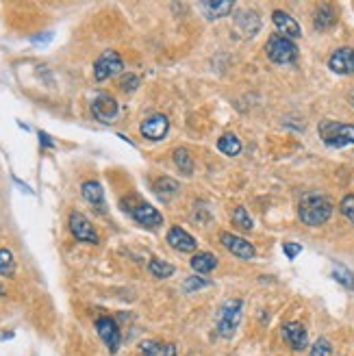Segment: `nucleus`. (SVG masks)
I'll list each match as a JSON object with an SVG mask.
<instances>
[{
	"label": "nucleus",
	"mask_w": 354,
	"mask_h": 356,
	"mask_svg": "<svg viewBox=\"0 0 354 356\" xmlns=\"http://www.w3.org/2000/svg\"><path fill=\"white\" fill-rule=\"evenodd\" d=\"M335 20H337V13H335V9L330 5H322L320 9L315 11V26L320 31H326L335 24Z\"/></svg>",
	"instance_id": "obj_21"
},
{
	"label": "nucleus",
	"mask_w": 354,
	"mask_h": 356,
	"mask_svg": "<svg viewBox=\"0 0 354 356\" xmlns=\"http://www.w3.org/2000/svg\"><path fill=\"white\" fill-rule=\"evenodd\" d=\"M272 20H274V26L278 31V35H282V38L287 40H298L300 35H303V31H300V24L293 20V17L287 13V11H274L272 13Z\"/></svg>",
	"instance_id": "obj_14"
},
{
	"label": "nucleus",
	"mask_w": 354,
	"mask_h": 356,
	"mask_svg": "<svg viewBox=\"0 0 354 356\" xmlns=\"http://www.w3.org/2000/svg\"><path fill=\"white\" fill-rule=\"evenodd\" d=\"M52 40V33H48V35H38V38H31V42H35V44H46V42H50Z\"/></svg>",
	"instance_id": "obj_34"
},
{
	"label": "nucleus",
	"mask_w": 354,
	"mask_h": 356,
	"mask_svg": "<svg viewBox=\"0 0 354 356\" xmlns=\"http://www.w3.org/2000/svg\"><path fill=\"white\" fill-rule=\"evenodd\" d=\"M38 135H40V144H42V146H46V148H55V141H52V137H50L48 133L40 131Z\"/></svg>",
	"instance_id": "obj_33"
},
{
	"label": "nucleus",
	"mask_w": 354,
	"mask_h": 356,
	"mask_svg": "<svg viewBox=\"0 0 354 356\" xmlns=\"http://www.w3.org/2000/svg\"><path fill=\"white\" fill-rule=\"evenodd\" d=\"M13 272H15V257L11 250L3 248L0 250V276H13Z\"/></svg>",
	"instance_id": "obj_26"
},
{
	"label": "nucleus",
	"mask_w": 354,
	"mask_h": 356,
	"mask_svg": "<svg viewBox=\"0 0 354 356\" xmlns=\"http://www.w3.org/2000/svg\"><path fill=\"white\" fill-rule=\"evenodd\" d=\"M204 287H211V280H207L204 276H189V278L183 282V289H185L187 293L202 291Z\"/></svg>",
	"instance_id": "obj_28"
},
{
	"label": "nucleus",
	"mask_w": 354,
	"mask_h": 356,
	"mask_svg": "<svg viewBox=\"0 0 354 356\" xmlns=\"http://www.w3.org/2000/svg\"><path fill=\"white\" fill-rule=\"evenodd\" d=\"M96 332L100 334V339L104 341V346L109 348L111 354H115L120 350L122 343V334H120V326L113 317H98L96 319Z\"/></svg>",
	"instance_id": "obj_7"
},
{
	"label": "nucleus",
	"mask_w": 354,
	"mask_h": 356,
	"mask_svg": "<svg viewBox=\"0 0 354 356\" xmlns=\"http://www.w3.org/2000/svg\"><path fill=\"white\" fill-rule=\"evenodd\" d=\"M241 313H243V300H228L222 305L220 313H218V334L224 337V339H231V337L237 332L239 322H241Z\"/></svg>",
	"instance_id": "obj_3"
},
{
	"label": "nucleus",
	"mask_w": 354,
	"mask_h": 356,
	"mask_svg": "<svg viewBox=\"0 0 354 356\" xmlns=\"http://www.w3.org/2000/svg\"><path fill=\"white\" fill-rule=\"evenodd\" d=\"M309 356H332V348H330V341L328 339H324V337H320L315 343H313V348H311V354Z\"/></svg>",
	"instance_id": "obj_29"
},
{
	"label": "nucleus",
	"mask_w": 354,
	"mask_h": 356,
	"mask_svg": "<svg viewBox=\"0 0 354 356\" xmlns=\"http://www.w3.org/2000/svg\"><path fill=\"white\" fill-rule=\"evenodd\" d=\"M218 265H220V261H218V257L214 252H198L196 257H191V270L196 272L198 276L214 272Z\"/></svg>",
	"instance_id": "obj_18"
},
{
	"label": "nucleus",
	"mask_w": 354,
	"mask_h": 356,
	"mask_svg": "<svg viewBox=\"0 0 354 356\" xmlns=\"http://www.w3.org/2000/svg\"><path fill=\"white\" fill-rule=\"evenodd\" d=\"M3 296H5V289H3V287H0V298H3Z\"/></svg>",
	"instance_id": "obj_36"
},
{
	"label": "nucleus",
	"mask_w": 354,
	"mask_h": 356,
	"mask_svg": "<svg viewBox=\"0 0 354 356\" xmlns=\"http://www.w3.org/2000/svg\"><path fill=\"white\" fill-rule=\"evenodd\" d=\"M118 111H120L118 100L111 94H98L92 100V113L102 124H111L118 118Z\"/></svg>",
	"instance_id": "obj_9"
},
{
	"label": "nucleus",
	"mask_w": 354,
	"mask_h": 356,
	"mask_svg": "<svg viewBox=\"0 0 354 356\" xmlns=\"http://www.w3.org/2000/svg\"><path fill=\"white\" fill-rule=\"evenodd\" d=\"M265 55L270 57V61L278 63V65H289L298 59V48L293 44V40L282 38V35H272L265 44Z\"/></svg>",
	"instance_id": "obj_4"
},
{
	"label": "nucleus",
	"mask_w": 354,
	"mask_h": 356,
	"mask_svg": "<svg viewBox=\"0 0 354 356\" xmlns=\"http://www.w3.org/2000/svg\"><path fill=\"white\" fill-rule=\"evenodd\" d=\"M233 224L239 226L241 230H252V228H255L252 218L248 216V211H246L243 207H237V209L233 211Z\"/></svg>",
	"instance_id": "obj_27"
},
{
	"label": "nucleus",
	"mask_w": 354,
	"mask_h": 356,
	"mask_svg": "<svg viewBox=\"0 0 354 356\" xmlns=\"http://www.w3.org/2000/svg\"><path fill=\"white\" fill-rule=\"evenodd\" d=\"M341 213L354 224V193H348L346 198L341 200Z\"/></svg>",
	"instance_id": "obj_31"
},
{
	"label": "nucleus",
	"mask_w": 354,
	"mask_h": 356,
	"mask_svg": "<svg viewBox=\"0 0 354 356\" xmlns=\"http://www.w3.org/2000/svg\"><path fill=\"white\" fill-rule=\"evenodd\" d=\"M148 272L154 276V278H170V276H174L176 274V267L172 265V263H168V261H163V259H150V263H148Z\"/></svg>",
	"instance_id": "obj_20"
},
{
	"label": "nucleus",
	"mask_w": 354,
	"mask_h": 356,
	"mask_svg": "<svg viewBox=\"0 0 354 356\" xmlns=\"http://www.w3.org/2000/svg\"><path fill=\"white\" fill-rule=\"evenodd\" d=\"M137 356H176V346L159 339H150L139 346Z\"/></svg>",
	"instance_id": "obj_17"
},
{
	"label": "nucleus",
	"mask_w": 354,
	"mask_h": 356,
	"mask_svg": "<svg viewBox=\"0 0 354 356\" xmlns=\"http://www.w3.org/2000/svg\"><path fill=\"white\" fill-rule=\"evenodd\" d=\"M81 193H83V198L90 202L96 211L104 213V189H102V185L98 181H87V183H83Z\"/></svg>",
	"instance_id": "obj_16"
},
{
	"label": "nucleus",
	"mask_w": 354,
	"mask_h": 356,
	"mask_svg": "<svg viewBox=\"0 0 354 356\" xmlns=\"http://www.w3.org/2000/svg\"><path fill=\"white\" fill-rule=\"evenodd\" d=\"M129 213H131V218L137 222V224H141L144 228H159L163 224V216L159 213L152 204H148V202H137L135 207H131L129 209Z\"/></svg>",
	"instance_id": "obj_11"
},
{
	"label": "nucleus",
	"mask_w": 354,
	"mask_h": 356,
	"mask_svg": "<svg viewBox=\"0 0 354 356\" xmlns=\"http://www.w3.org/2000/svg\"><path fill=\"white\" fill-rule=\"evenodd\" d=\"M235 3H231V0H222V3H200V9L204 13L207 20H218V17H224L233 11Z\"/></svg>",
	"instance_id": "obj_19"
},
{
	"label": "nucleus",
	"mask_w": 354,
	"mask_h": 356,
	"mask_svg": "<svg viewBox=\"0 0 354 356\" xmlns=\"http://www.w3.org/2000/svg\"><path fill=\"white\" fill-rule=\"evenodd\" d=\"M317 131H320V137L328 148H346L354 144V124L322 120Z\"/></svg>",
	"instance_id": "obj_2"
},
{
	"label": "nucleus",
	"mask_w": 354,
	"mask_h": 356,
	"mask_svg": "<svg viewBox=\"0 0 354 356\" xmlns=\"http://www.w3.org/2000/svg\"><path fill=\"white\" fill-rule=\"evenodd\" d=\"M332 278L337 280L341 287H346L348 291H354V274L344 265H335L332 267Z\"/></svg>",
	"instance_id": "obj_24"
},
{
	"label": "nucleus",
	"mask_w": 354,
	"mask_h": 356,
	"mask_svg": "<svg viewBox=\"0 0 354 356\" xmlns=\"http://www.w3.org/2000/svg\"><path fill=\"white\" fill-rule=\"evenodd\" d=\"M298 216L307 226H322L332 216V202L324 193H307L298 204Z\"/></svg>",
	"instance_id": "obj_1"
},
{
	"label": "nucleus",
	"mask_w": 354,
	"mask_h": 356,
	"mask_svg": "<svg viewBox=\"0 0 354 356\" xmlns=\"http://www.w3.org/2000/svg\"><path fill=\"white\" fill-rule=\"evenodd\" d=\"M282 250H285V254L289 259H296L300 252H303V245H300V243H285V245H282Z\"/></svg>",
	"instance_id": "obj_32"
},
{
	"label": "nucleus",
	"mask_w": 354,
	"mask_h": 356,
	"mask_svg": "<svg viewBox=\"0 0 354 356\" xmlns=\"http://www.w3.org/2000/svg\"><path fill=\"white\" fill-rule=\"evenodd\" d=\"M168 243L179 252H193L196 250V239H193L181 226H172L168 230Z\"/></svg>",
	"instance_id": "obj_15"
},
{
	"label": "nucleus",
	"mask_w": 354,
	"mask_h": 356,
	"mask_svg": "<svg viewBox=\"0 0 354 356\" xmlns=\"http://www.w3.org/2000/svg\"><path fill=\"white\" fill-rule=\"evenodd\" d=\"M282 339H285V343L300 352V350H305L309 346V334H307V328L300 324V322H287L285 326H282Z\"/></svg>",
	"instance_id": "obj_12"
},
{
	"label": "nucleus",
	"mask_w": 354,
	"mask_h": 356,
	"mask_svg": "<svg viewBox=\"0 0 354 356\" xmlns=\"http://www.w3.org/2000/svg\"><path fill=\"white\" fill-rule=\"evenodd\" d=\"M218 148L220 152H224L226 156H237L241 152V141L233 135V133H226L218 139Z\"/></svg>",
	"instance_id": "obj_22"
},
{
	"label": "nucleus",
	"mask_w": 354,
	"mask_h": 356,
	"mask_svg": "<svg viewBox=\"0 0 354 356\" xmlns=\"http://www.w3.org/2000/svg\"><path fill=\"white\" fill-rule=\"evenodd\" d=\"M170 131V120L163 113H154L139 124V133L150 141H161Z\"/></svg>",
	"instance_id": "obj_10"
},
{
	"label": "nucleus",
	"mask_w": 354,
	"mask_h": 356,
	"mask_svg": "<svg viewBox=\"0 0 354 356\" xmlns=\"http://www.w3.org/2000/svg\"><path fill=\"white\" fill-rule=\"evenodd\" d=\"M328 67L337 74H354V48H337L328 59Z\"/></svg>",
	"instance_id": "obj_13"
},
{
	"label": "nucleus",
	"mask_w": 354,
	"mask_h": 356,
	"mask_svg": "<svg viewBox=\"0 0 354 356\" xmlns=\"http://www.w3.org/2000/svg\"><path fill=\"white\" fill-rule=\"evenodd\" d=\"M350 102H352V106H354V92L350 94Z\"/></svg>",
	"instance_id": "obj_35"
},
{
	"label": "nucleus",
	"mask_w": 354,
	"mask_h": 356,
	"mask_svg": "<svg viewBox=\"0 0 354 356\" xmlns=\"http://www.w3.org/2000/svg\"><path fill=\"white\" fill-rule=\"evenodd\" d=\"M122 70H124V61H122V57L118 55V52L115 50H104L94 63V76H96L98 83H102V81H107L111 76L122 74Z\"/></svg>",
	"instance_id": "obj_5"
},
{
	"label": "nucleus",
	"mask_w": 354,
	"mask_h": 356,
	"mask_svg": "<svg viewBox=\"0 0 354 356\" xmlns=\"http://www.w3.org/2000/svg\"><path fill=\"white\" fill-rule=\"evenodd\" d=\"M67 226H70V233L74 235V239H79V241H85V243H98L100 239H98V233L94 230V226H92V222L87 220L83 213H79V211H72L70 213V218H67Z\"/></svg>",
	"instance_id": "obj_6"
},
{
	"label": "nucleus",
	"mask_w": 354,
	"mask_h": 356,
	"mask_svg": "<svg viewBox=\"0 0 354 356\" xmlns=\"http://www.w3.org/2000/svg\"><path fill=\"white\" fill-rule=\"evenodd\" d=\"M220 241H222V245L226 248L228 252L231 254H235V257H239V259H255L257 257V248L248 241V239H243V237H237V235H233V233H226V230H222L220 233Z\"/></svg>",
	"instance_id": "obj_8"
},
{
	"label": "nucleus",
	"mask_w": 354,
	"mask_h": 356,
	"mask_svg": "<svg viewBox=\"0 0 354 356\" xmlns=\"http://www.w3.org/2000/svg\"><path fill=\"white\" fill-rule=\"evenodd\" d=\"M172 159H174L176 168H179L183 174H187V176L193 174V159H191V154H189L185 148H176V150L172 152Z\"/></svg>",
	"instance_id": "obj_23"
},
{
	"label": "nucleus",
	"mask_w": 354,
	"mask_h": 356,
	"mask_svg": "<svg viewBox=\"0 0 354 356\" xmlns=\"http://www.w3.org/2000/svg\"><path fill=\"white\" fill-rule=\"evenodd\" d=\"M154 191L161 195V198L166 200V198H172V195L179 191V183L174 181V178H159V181L154 183Z\"/></svg>",
	"instance_id": "obj_25"
},
{
	"label": "nucleus",
	"mask_w": 354,
	"mask_h": 356,
	"mask_svg": "<svg viewBox=\"0 0 354 356\" xmlns=\"http://www.w3.org/2000/svg\"><path fill=\"white\" fill-rule=\"evenodd\" d=\"M137 87H139V76H135V74H127V76L120 79V89H122V92L131 94V92H135Z\"/></svg>",
	"instance_id": "obj_30"
}]
</instances>
